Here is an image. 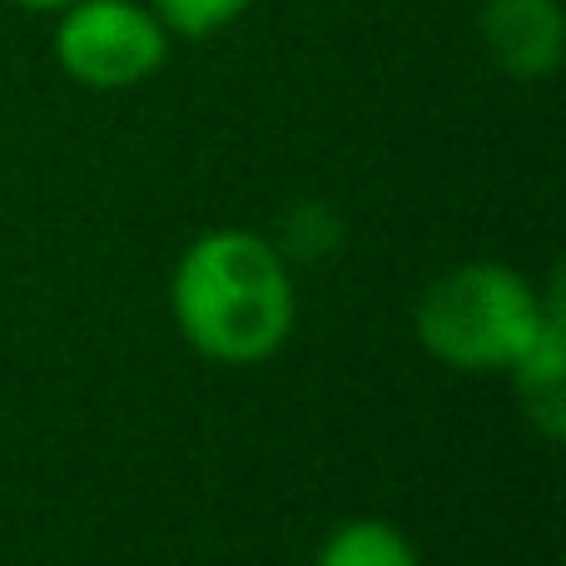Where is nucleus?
<instances>
[{
  "instance_id": "20e7f679",
  "label": "nucleus",
  "mask_w": 566,
  "mask_h": 566,
  "mask_svg": "<svg viewBox=\"0 0 566 566\" xmlns=\"http://www.w3.org/2000/svg\"><path fill=\"white\" fill-rule=\"evenodd\" d=\"M478 30L492 65L507 70L512 80L557 75L566 55L562 0H488L478 15Z\"/></svg>"
},
{
  "instance_id": "f03ea898",
  "label": "nucleus",
  "mask_w": 566,
  "mask_h": 566,
  "mask_svg": "<svg viewBox=\"0 0 566 566\" xmlns=\"http://www.w3.org/2000/svg\"><path fill=\"white\" fill-rule=\"evenodd\" d=\"M562 298V279L552 274L537 289L527 274L497 259H472L422 289L412 308L418 343L438 363L458 373H512V363L532 348L542 318Z\"/></svg>"
},
{
  "instance_id": "f257e3e1",
  "label": "nucleus",
  "mask_w": 566,
  "mask_h": 566,
  "mask_svg": "<svg viewBox=\"0 0 566 566\" xmlns=\"http://www.w3.org/2000/svg\"><path fill=\"white\" fill-rule=\"evenodd\" d=\"M169 308L205 358L234 368L274 358L298 318L289 254L249 229H209L179 254Z\"/></svg>"
},
{
  "instance_id": "7ed1b4c3",
  "label": "nucleus",
  "mask_w": 566,
  "mask_h": 566,
  "mask_svg": "<svg viewBox=\"0 0 566 566\" xmlns=\"http://www.w3.org/2000/svg\"><path fill=\"white\" fill-rule=\"evenodd\" d=\"M169 30L145 0H70L55 10V65L85 90H135L169 60Z\"/></svg>"
},
{
  "instance_id": "39448f33",
  "label": "nucleus",
  "mask_w": 566,
  "mask_h": 566,
  "mask_svg": "<svg viewBox=\"0 0 566 566\" xmlns=\"http://www.w3.org/2000/svg\"><path fill=\"white\" fill-rule=\"evenodd\" d=\"M512 388L522 398V412L527 422L542 432L547 442H562L566 432V313L562 298L552 303V313L542 318L532 348L512 363Z\"/></svg>"
},
{
  "instance_id": "423d86ee",
  "label": "nucleus",
  "mask_w": 566,
  "mask_h": 566,
  "mask_svg": "<svg viewBox=\"0 0 566 566\" xmlns=\"http://www.w3.org/2000/svg\"><path fill=\"white\" fill-rule=\"evenodd\" d=\"M313 566H422V557L398 522L348 517L323 537Z\"/></svg>"
},
{
  "instance_id": "0eeeda50",
  "label": "nucleus",
  "mask_w": 566,
  "mask_h": 566,
  "mask_svg": "<svg viewBox=\"0 0 566 566\" xmlns=\"http://www.w3.org/2000/svg\"><path fill=\"white\" fill-rule=\"evenodd\" d=\"M159 20H165L169 35L179 40H209L219 30H229L239 15H249L254 0H145Z\"/></svg>"
},
{
  "instance_id": "6e6552de",
  "label": "nucleus",
  "mask_w": 566,
  "mask_h": 566,
  "mask_svg": "<svg viewBox=\"0 0 566 566\" xmlns=\"http://www.w3.org/2000/svg\"><path fill=\"white\" fill-rule=\"evenodd\" d=\"M10 6H20V10H35V15H55V10H65L70 0H10Z\"/></svg>"
}]
</instances>
